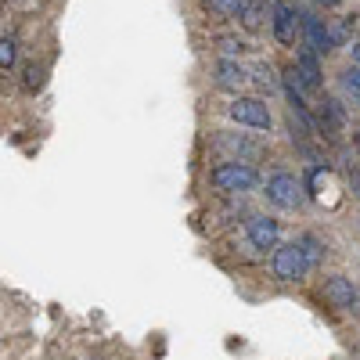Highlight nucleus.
I'll return each mask as SVG.
<instances>
[{
    "instance_id": "f257e3e1",
    "label": "nucleus",
    "mask_w": 360,
    "mask_h": 360,
    "mask_svg": "<svg viewBox=\"0 0 360 360\" xmlns=\"http://www.w3.org/2000/svg\"><path fill=\"white\" fill-rule=\"evenodd\" d=\"M213 188H220V191H227V195H242V191H252L256 184H259V173H256V166L252 162H242V159H227V162H220L217 169H213Z\"/></svg>"
},
{
    "instance_id": "f03ea898",
    "label": "nucleus",
    "mask_w": 360,
    "mask_h": 360,
    "mask_svg": "<svg viewBox=\"0 0 360 360\" xmlns=\"http://www.w3.org/2000/svg\"><path fill=\"white\" fill-rule=\"evenodd\" d=\"M270 270H274V278L285 281V285H295V281H303L307 278V252L299 242H288V245H278L274 249V259H270Z\"/></svg>"
},
{
    "instance_id": "7ed1b4c3",
    "label": "nucleus",
    "mask_w": 360,
    "mask_h": 360,
    "mask_svg": "<svg viewBox=\"0 0 360 360\" xmlns=\"http://www.w3.org/2000/svg\"><path fill=\"white\" fill-rule=\"evenodd\" d=\"M227 115L234 119V123H242V127H252V130H270V108L259 101V98H234L227 105Z\"/></svg>"
},
{
    "instance_id": "20e7f679",
    "label": "nucleus",
    "mask_w": 360,
    "mask_h": 360,
    "mask_svg": "<svg viewBox=\"0 0 360 360\" xmlns=\"http://www.w3.org/2000/svg\"><path fill=\"white\" fill-rule=\"evenodd\" d=\"M303 184L292 176V173H278V176H270L266 180V198L274 202L278 209H299L303 205Z\"/></svg>"
},
{
    "instance_id": "39448f33",
    "label": "nucleus",
    "mask_w": 360,
    "mask_h": 360,
    "mask_svg": "<svg viewBox=\"0 0 360 360\" xmlns=\"http://www.w3.org/2000/svg\"><path fill=\"white\" fill-rule=\"evenodd\" d=\"M245 234H249L252 249L270 252V249H278V242H281V224H278L274 217H249Z\"/></svg>"
},
{
    "instance_id": "423d86ee",
    "label": "nucleus",
    "mask_w": 360,
    "mask_h": 360,
    "mask_svg": "<svg viewBox=\"0 0 360 360\" xmlns=\"http://www.w3.org/2000/svg\"><path fill=\"white\" fill-rule=\"evenodd\" d=\"M270 15H274V37H278V44L292 47L295 37H299V22H303V18H299V11L288 4V0H274Z\"/></svg>"
},
{
    "instance_id": "0eeeda50",
    "label": "nucleus",
    "mask_w": 360,
    "mask_h": 360,
    "mask_svg": "<svg viewBox=\"0 0 360 360\" xmlns=\"http://www.w3.org/2000/svg\"><path fill=\"white\" fill-rule=\"evenodd\" d=\"M324 303L332 307V310H342V314L353 310L356 307V285L349 278H342V274L339 278H328L324 281Z\"/></svg>"
},
{
    "instance_id": "6e6552de",
    "label": "nucleus",
    "mask_w": 360,
    "mask_h": 360,
    "mask_svg": "<svg viewBox=\"0 0 360 360\" xmlns=\"http://www.w3.org/2000/svg\"><path fill=\"white\" fill-rule=\"evenodd\" d=\"M213 152H220V155H231V159H242V162H249V159H256V155H259V148H256V144H249L245 137L217 134V141H213ZM224 162H227V159H224Z\"/></svg>"
},
{
    "instance_id": "1a4fd4ad",
    "label": "nucleus",
    "mask_w": 360,
    "mask_h": 360,
    "mask_svg": "<svg viewBox=\"0 0 360 360\" xmlns=\"http://www.w3.org/2000/svg\"><path fill=\"white\" fill-rule=\"evenodd\" d=\"M299 33L307 37V47L314 54H328L332 47H328V25L317 18V15H303V22H299Z\"/></svg>"
},
{
    "instance_id": "9d476101",
    "label": "nucleus",
    "mask_w": 360,
    "mask_h": 360,
    "mask_svg": "<svg viewBox=\"0 0 360 360\" xmlns=\"http://www.w3.org/2000/svg\"><path fill=\"white\" fill-rule=\"evenodd\" d=\"M242 83H249V69L238 65V58H220L217 62V86L220 90H238Z\"/></svg>"
},
{
    "instance_id": "9b49d317",
    "label": "nucleus",
    "mask_w": 360,
    "mask_h": 360,
    "mask_svg": "<svg viewBox=\"0 0 360 360\" xmlns=\"http://www.w3.org/2000/svg\"><path fill=\"white\" fill-rule=\"evenodd\" d=\"M317 123H321L324 134L346 130V112H342V105H339L335 98H324V101H321V112H317Z\"/></svg>"
},
{
    "instance_id": "f8f14e48",
    "label": "nucleus",
    "mask_w": 360,
    "mask_h": 360,
    "mask_svg": "<svg viewBox=\"0 0 360 360\" xmlns=\"http://www.w3.org/2000/svg\"><path fill=\"white\" fill-rule=\"evenodd\" d=\"M295 72H299V83H303V90H317L321 86V65H317V54L310 47H303V54H299L295 62Z\"/></svg>"
},
{
    "instance_id": "ddd939ff",
    "label": "nucleus",
    "mask_w": 360,
    "mask_h": 360,
    "mask_svg": "<svg viewBox=\"0 0 360 360\" xmlns=\"http://www.w3.org/2000/svg\"><path fill=\"white\" fill-rule=\"evenodd\" d=\"M238 18H242V25L249 29V33H259L266 15H263V0H242V8H238Z\"/></svg>"
},
{
    "instance_id": "4468645a",
    "label": "nucleus",
    "mask_w": 360,
    "mask_h": 360,
    "mask_svg": "<svg viewBox=\"0 0 360 360\" xmlns=\"http://www.w3.org/2000/svg\"><path fill=\"white\" fill-rule=\"evenodd\" d=\"M349 22L353 18H335V22H324L328 25V47H346V40H349Z\"/></svg>"
},
{
    "instance_id": "2eb2a0df",
    "label": "nucleus",
    "mask_w": 360,
    "mask_h": 360,
    "mask_svg": "<svg viewBox=\"0 0 360 360\" xmlns=\"http://www.w3.org/2000/svg\"><path fill=\"white\" fill-rule=\"evenodd\" d=\"M249 79L259 86V90H266V94H270V90H274L278 86V79H274V69H270L266 62H256L252 69H249Z\"/></svg>"
},
{
    "instance_id": "dca6fc26",
    "label": "nucleus",
    "mask_w": 360,
    "mask_h": 360,
    "mask_svg": "<svg viewBox=\"0 0 360 360\" xmlns=\"http://www.w3.org/2000/svg\"><path fill=\"white\" fill-rule=\"evenodd\" d=\"M217 51H220V58H242L249 47H245V40H238V37H217Z\"/></svg>"
},
{
    "instance_id": "f3484780",
    "label": "nucleus",
    "mask_w": 360,
    "mask_h": 360,
    "mask_svg": "<svg viewBox=\"0 0 360 360\" xmlns=\"http://www.w3.org/2000/svg\"><path fill=\"white\" fill-rule=\"evenodd\" d=\"M15 62H18V44L11 40V37H0V69H15Z\"/></svg>"
},
{
    "instance_id": "a211bd4d",
    "label": "nucleus",
    "mask_w": 360,
    "mask_h": 360,
    "mask_svg": "<svg viewBox=\"0 0 360 360\" xmlns=\"http://www.w3.org/2000/svg\"><path fill=\"white\" fill-rule=\"evenodd\" d=\"M22 86L29 90V94H37V90L44 86V69H40V65H25V72H22Z\"/></svg>"
},
{
    "instance_id": "6ab92c4d",
    "label": "nucleus",
    "mask_w": 360,
    "mask_h": 360,
    "mask_svg": "<svg viewBox=\"0 0 360 360\" xmlns=\"http://www.w3.org/2000/svg\"><path fill=\"white\" fill-rule=\"evenodd\" d=\"M342 90H346V94L360 105V69H353V65H349V69L342 72Z\"/></svg>"
},
{
    "instance_id": "aec40b11",
    "label": "nucleus",
    "mask_w": 360,
    "mask_h": 360,
    "mask_svg": "<svg viewBox=\"0 0 360 360\" xmlns=\"http://www.w3.org/2000/svg\"><path fill=\"white\" fill-rule=\"evenodd\" d=\"M205 8H209V11H217V15H224V18H231V15H238L242 0H205Z\"/></svg>"
},
{
    "instance_id": "412c9836",
    "label": "nucleus",
    "mask_w": 360,
    "mask_h": 360,
    "mask_svg": "<svg viewBox=\"0 0 360 360\" xmlns=\"http://www.w3.org/2000/svg\"><path fill=\"white\" fill-rule=\"evenodd\" d=\"M299 245H303V252H307V263L314 266V263H321V242H317V238L314 234H307V238H299Z\"/></svg>"
},
{
    "instance_id": "4be33fe9",
    "label": "nucleus",
    "mask_w": 360,
    "mask_h": 360,
    "mask_svg": "<svg viewBox=\"0 0 360 360\" xmlns=\"http://www.w3.org/2000/svg\"><path fill=\"white\" fill-rule=\"evenodd\" d=\"M349 58H353V69H360V44H353V51H349Z\"/></svg>"
},
{
    "instance_id": "5701e85b",
    "label": "nucleus",
    "mask_w": 360,
    "mask_h": 360,
    "mask_svg": "<svg viewBox=\"0 0 360 360\" xmlns=\"http://www.w3.org/2000/svg\"><path fill=\"white\" fill-rule=\"evenodd\" d=\"M349 180H353V188H356V198H360V173H353V169H349Z\"/></svg>"
},
{
    "instance_id": "b1692460",
    "label": "nucleus",
    "mask_w": 360,
    "mask_h": 360,
    "mask_svg": "<svg viewBox=\"0 0 360 360\" xmlns=\"http://www.w3.org/2000/svg\"><path fill=\"white\" fill-rule=\"evenodd\" d=\"M353 144H356V148H360V127H356V130H353Z\"/></svg>"
},
{
    "instance_id": "393cba45",
    "label": "nucleus",
    "mask_w": 360,
    "mask_h": 360,
    "mask_svg": "<svg viewBox=\"0 0 360 360\" xmlns=\"http://www.w3.org/2000/svg\"><path fill=\"white\" fill-rule=\"evenodd\" d=\"M321 4H324V8H335V4H339V0H321Z\"/></svg>"
}]
</instances>
